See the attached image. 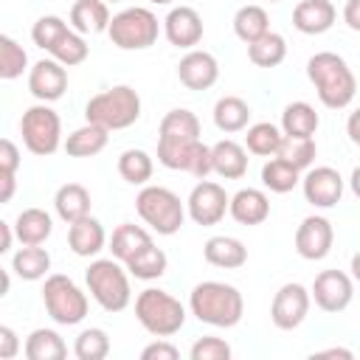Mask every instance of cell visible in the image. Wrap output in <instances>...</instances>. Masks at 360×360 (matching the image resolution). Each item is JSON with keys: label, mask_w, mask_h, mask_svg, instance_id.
Returning a JSON list of instances; mask_svg holds the SVG:
<instances>
[{"label": "cell", "mask_w": 360, "mask_h": 360, "mask_svg": "<svg viewBox=\"0 0 360 360\" xmlns=\"http://www.w3.org/2000/svg\"><path fill=\"white\" fill-rule=\"evenodd\" d=\"M307 76L315 84V93H318L321 104L329 107V110L349 107L354 93H357V79H354L352 68L346 65V59L340 53L321 51V53L309 56Z\"/></svg>", "instance_id": "6da1fadb"}, {"label": "cell", "mask_w": 360, "mask_h": 360, "mask_svg": "<svg viewBox=\"0 0 360 360\" xmlns=\"http://www.w3.org/2000/svg\"><path fill=\"white\" fill-rule=\"evenodd\" d=\"M188 309L200 323L231 329L245 315L242 292L225 281H200L188 295Z\"/></svg>", "instance_id": "7a4b0ae2"}, {"label": "cell", "mask_w": 360, "mask_h": 360, "mask_svg": "<svg viewBox=\"0 0 360 360\" xmlns=\"http://www.w3.org/2000/svg\"><path fill=\"white\" fill-rule=\"evenodd\" d=\"M84 118L90 124H98V127L110 129V132L127 129V127H132L141 118V96L129 84H115L110 90L96 93L87 101Z\"/></svg>", "instance_id": "3957f363"}, {"label": "cell", "mask_w": 360, "mask_h": 360, "mask_svg": "<svg viewBox=\"0 0 360 360\" xmlns=\"http://www.w3.org/2000/svg\"><path fill=\"white\" fill-rule=\"evenodd\" d=\"M135 318H138V323L149 335H155V338H172L186 323V307L174 295H169L166 290L146 287L135 298Z\"/></svg>", "instance_id": "277c9868"}, {"label": "cell", "mask_w": 360, "mask_h": 360, "mask_svg": "<svg viewBox=\"0 0 360 360\" xmlns=\"http://www.w3.org/2000/svg\"><path fill=\"white\" fill-rule=\"evenodd\" d=\"M84 281H87V292L107 312H121L132 301L129 276L118 264L115 256L112 259H96V262H90V267L84 273Z\"/></svg>", "instance_id": "5b68a950"}, {"label": "cell", "mask_w": 360, "mask_h": 360, "mask_svg": "<svg viewBox=\"0 0 360 360\" xmlns=\"http://www.w3.org/2000/svg\"><path fill=\"white\" fill-rule=\"evenodd\" d=\"M135 208H138V217L160 236L177 233L188 214L180 197L166 186H143L135 197Z\"/></svg>", "instance_id": "8992f818"}, {"label": "cell", "mask_w": 360, "mask_h": 360, "mask_svg": "<svg viewBox=\"0 0 360 360\" xmlns=\"http://www.w3.org/2000/svg\"><path fill=\"white\" fill-rule=\"evenodd\" d=\"M158 34H160V22L143 6H129L112 14L110 28H107V37L121 51H146L158 42Z\"/></svg>", "instance_id": "52a82bcc"}, {"label": "cell", "mask_w": 360, "mask_h": 360, "mask_svg": "<svg viewBox=\"0 0 360 360\" xmlns=\"http://www.w3.org/2000/svg\"><path fill=\"white\" fill-rule=\"evenodd\" d=\"M42 304L48 309V315L62 323V326H76L87 318V295L84 290L65 273H51L45 276V287H42Z\"/></svg>", "instance_id": "ba28073f"}, {"label": "cell", "mask_w": 360, "mask_h": 360, "mask_svg": "<svg viewBox=\"0 0 360 360\" xmlns=\"http://www.w3.org/2000/svg\"><path fill=\"white\" fill-rule=\"evenodd\" d=\"M20 135H22V143L31 155L51 158L62 146V121H59L56 110H51L42 101V104H34L22 112Z\"/></svg>", "instance_id": "9c48e42d"}, {"label": "cell", "mask_w": 360, "mask_h": 360, "mask_svg": "<svg viewBox=\"0 0 360 360\" xmlns=\"http://www.w3.org/2000/svg\"><path fill=\"white\" fill-rule=\"evenodd\" d=\"M309 304H312V292L304 284H298V281L281 284L278 292L273 295V304H270V321H273V326H278L284 332L298 329L307 321Z\"/></svg>", "instance_id": "30bf717a"}, {"label": "cell", "mask_w": 360, "mask_h": 360, "mask_svg": "<svg viewBox=\"0 0 360 360\" xmlns=\"http://www.w3.org/2000/svg\"><path fill=\"white\" fill-rule=\"evenodd\" d=\"M228 205H231V197L214 180H200L186 200V211L197 225H217L225 217Z\"/></svg>", "instance_id": "8fae6325"}, {"label": "cell", "mask_w": 360, "mask_h": 360, "mask_svg": "<svg viewBox=\"0 0 360 360\" xmlns=\"http://www.w3.org/2000/svg\"><path fill=\"white\" fill-rule=\"evenodd\" d=\"M332 242H335V228L326 217H304L298 231H295V250L301 259L307 262H321L329 256L332 250Z\"/></svg>", "instance_id": "7c38bea8"}, {"label": "cell", "mask_w": 360, "mask_h": 360, "mask_svg": "<svg viewBox=\"0 0 360 360\" xmlns=\"http://www.w3.org/2000/svg\"><path fill=\"white\" fill-rule=\"evenodd\" d=\"M309 292L323 312H343L354 298V284L343 270H323L315 276Z\"/></svg>", "instance_id": "4fadbf2b"}, {"label": "cell", "mask_w": 360, "mask_h": 360, "mask_svg": "<svg viewBox=\"0 0 360 360\" xmlns=\"http://www.w3.org/2000/svg\"><path fill=\"white\" fill-rule=\"evenodd\" d=\"M301 188L309 205L315 208H335L343 197V177L332 166H315L301 177Z\"/></svg>", "instance_id": "5bb4252c"}, {"label": "cell", "mask_w": 360, "mask_h": 360, "mask_svg": "<svg viewBox=\"0 0 360 360\" xmlns=\"http://www.w3.org/2000/svg\"><path fill=\"white\" fill-rule=\"evenodd\" d=\"M28 90L34 98L39 101H56L65 96L68 90V70L62 62H56L53 56L51 59H39L31 70H28Z\"/></svg>", "instance_id": "9a60e30c"}, {"label": "cell", "mask_w": 360, "mask_h": 360, "mask_svg": "<svg viewBox=\"0 0 360 360\" xmlns=\"http://www.w3.org/2000/svg\"><path fill=\"white\" fill-rule=\"evenodd\" d=\"M202 17L191 6H174L163 20V34L174 48L191 51L202 39Z\"/></svg>", "instance_id": "2e32d148"}, {"label": "cell", "mask_w": 360, "mask_h": 360, "mask_svg": "<svg viewBox=\"0 0 360 360\" xmlns=\"http://www.w3.org/2000/svg\"><path fill=\"white\" fill-rule=\"evenodd\" d=\"M177 79L183 87L188 90H208L217 84L219 79V65L217 56L208 51H197L191 48L180 62H177Z\"/></svg>", "instance_id": "e0dca14e"}, {"label": "cell", "mask_w": 360, "mask_h": 360, "mask_svg": "<svg viewBox=\"0 0 360 360\" xmlns=\"http://www.w3.org/2000/svg\"><path fill=\"white\" fill-rule=\"evenodd\" d=\"M335 20H338V11L329 0H301L292 8V25L309 37L326 34L335 25Z\"/></svg>", "instance_id": "ac0fdd59"}, {"label": "cell", "mask_w": 360, "mask_h": 360, "mask_svg": "<svg viewBox=\"0 0 360 360\" xmlns=\"http://www.w3.org/2000/svg\"><path fill=\"white\" fill-rule=\"evenodd\" d=\"M68 245H70V250L76 256H84V259L96 256L107 245L104 225L96 217H90V214L82 217V219H76V222H70V228H68Z\"/></svg>", "instance_id": "d6986e66"}, {"label": "cell", "mask_w": 360, "mask_h": 360, "mask_svg": "<svg viewBox=\"0 0 360 360\" xmlns=\"http://www.w3.org/2000/svg\"><path fill=\"white\" fill-rule=\"evenodd\" d=\"M228 214L239 222V225H262L270 217V200L262 188H239L231 197Z\"/></svg>", "instance_id": "ffe728a7"}, {"label": "cell", "mask_w": 360, "mask_h": 360, "mask_svg": "<svg viewBox=\"0 0 360 360\" xmlns=\"http://www.w3.org/2000/svg\"><path fill=\"white\" fill-rule=\"evenodd\" d=\"M158 141H163V143H191V141H200V118L191 110H183V107L169 110L160 118Z\"/></svg>", "instance_id": "44dd1931"}, {"label": "cell", "mask_w": 360, "mask_h": 360, "mask_svg": "<svg viewBox=\"0 0 360 360\" xmlns=\"http://www.w3.org/2000/svg\"><path fill=\"white\" fill-rule=\"evenodd\" d=\"M211 158H214V172L225 180H239L248 172V149L231 138L217 141L211 146Z\"/></svg>", "instance_id": "7402d4cb"}, {"label": "cell", "mask_w": 360, "mask_h": 360, "mask_svg": "<svg viewBox=\"0 0 360 360\" xmlns=\"http://www.w3.org/2000/svg\"><path fill=\"white\" fill-rule=\"evenodd\" d=\"M202 256L208 264L222 267V270H236L248 262V248L236 236H211L202 245Z\"/></svg>", "instance_id": "603a6c76"}, {"label": "cell", "mask_w": 360, "mask_h": 360, "mask_svg": "<svg viewBox=\"0 0 360 360\" xmlns=\"http://www.w3.org/2000/svg\"><path fill=\"white\" fill-rule=\"evenodd\" d=\"M107 0H76L70 8V25L79 34H101L110 28Z\"/></svg>", "instance_id": "cb8c5ba5"}, {"label": "cell", "mask_w": 360, "mask_h": 360, "mask_svg": "<svg viewBox=\"0 0 360 360\" xmlns=\"http://www.w3.org/2000/svg\"><path fill=\"white\" fill-rule=\"evenodd\" d=\"M90 205H93L90 202V191L82 183H65L53 194V208H56L59 219H65L68 225L76 222V219H82V217H87L90 214Z\"/></svg>", "instance_id": "d4e9b609"}, {"label": "cell", "mask_w": 360, "mask_h": 360, "mask_svg": "<svg viewBox=\"0 0 360 360\" xmlns=\"http://www.w3.org/2000/svg\"><path fill=\"white\" fill-rule=\"evenodd\" d=\"M152 245V233L146 231V228H141V225H135V222H121L115 231H112V236H110V250H112V256L118 259V262H129L135 253H141L143 248H149Z\"/></svg>", "instance_id": "484cf974"}, {"label": "cell", "mask_w": 360, "mask_h": 360, "mask_svg": "<svg viewBox=\"0 0 360 360\" xmlns=\"http://www.w3.org/2000/svg\"><path fill=\"white\" fill-rule=\"evenodd\" d=\"M107 141H110V129H104V127H98V124H84V127H79V129H73L68 138H65V152L70 155V158H93V155H98L104 146H107Z\"/></svg>", "instance_id": "4316f807"}, {"label": "cell", "mask_w": 360, "mask_h": 360, "mask_svg": "<svg viewBox=\"0 0 360 360\" xmlns=\"http://www.w3.org/2000/svg\"><path fill=\"white\" fill-rule=\"evenodd\" d=\"M53 231V219L42 208H25L14 219V233L20 245H42Z\"/></svg>", "instance_id": "83f0119b"}, {"label": "cell", "mask_w": 360, "mask_h": 360, "mask_svg": "<svg viewBox=\"0 0 360 360\" xmlns=\"http://www.w3.org/2000/svg\"><path fill=\"white\" fill-rule=\"evenodd\" d=\"M11 270L22 278V281H39L48 276L51 270V253L39 245H22L14 256H11Z\"/></svg>", "instance_id": "f1b7e54d"}, {"label": "cell", "mask_w": 360, "mask_h": 360, "mask_svg": "<svg viewBox=\"0 0 360 360\" xmlns=\"http://www.w3.org/2000/svg\"><path fill=\"white\" fill-rule=\"evenodd\" d=\"M250 121V107L239 96H222L214 104V124L219 132H242L248 129Z\"/></svg>", "instance_id": "f546056e"}, {"label": "cell", "mask_w": 360, "mask_h": 360, "mask_svg": "<svg viewBox=\"0 0 360 360\" xmlns=\"http://www.w3.org/2000/svg\"><path fill=\"white\" fill-rule=\"evenodd\" d=\"M318 124H321V118H318L315 107L307 104V101H292V104H287L284 112H281V132H284V135L312 138L315 129H318Z\"/></svg>", "instance_id": "4dcf8cb0"}, {"label": "cell", "mask_w": 360, "mask_h": 360, "mask_svg": "<svg viewBox=\"0 0 360 360\" xmlns=\"http://www.w3.org/2000/svg\"><path fill=\"white\" fill-rule=\"evenodd\" d=\"M22 349H25V357L28 360H62V357H68V346L59 338V332L45 329V326L34 329L25 338V346Z\"/></svg>", "instance_id": "1f68e13d"}, {"label": "cell", "mask_w": 360, "mask_h": 360, "mask_svg": "<svg viewBox=\"0 0 360 360\" xmlns=\"http://www.w3.org/2000/svg\"><path fill=\"white\" fill-rule=\"evenodd\" d=\"M270 31V17L262 6H242L236 14H233V34L242 39V42H256L259 37H264Z\"/></svg>", "instance_id": "d6a6232c"}, {"label": "cell", "mask_w": 360, "mask_h": 360, "mask_svg": "<svg viewBox=\"0 0 360 360\" xmlns=\"http://www.w3.org/2000/svg\"><path fill=\"white\" fill-rule=\"evenodd\" d=\"M284 56H287V39L276 31H267L264 37L248 45V59L256 68H276L284 62Z\"/></svg>", "instance_id": "836d02e7"}, {"label": "cell", "mask_w": 360, "mask_h": 360, "mask_svg": "<svg viewBox=\"0 0 360 360\" xmlns=\"http://www.w3.org/2000/svg\"><path fill=\"white\" fill-rule=\"evenodd\" d=\"M284 141V132L270 124V121H259L253 127H248V135H245V149L259 155V158H276L278 155V146Z\"/></svg>", "instance_id": "e575fe53"}, {"label": "cell", "mask_w": 360, "mask_h": 360, "mask_svg": "<svg viewBox=\"0 0 360 360\" xmlns=\"http://www.w3.org/2000/svg\"><path fill=\"white\" fill-rule=\"evenodd\" d=\"M262 183L273 194H287L301 183V172L295 166H290L287 160H281V158H270L262 166Z\"/></svg>", "instance_id": "d590c367"}, {"label": "cell", "mask_w": 360, "mask_h": 360, "mask_svg": "<svg viewBox=\"0 0 360 360\" xmlns=\"http://www.w3.org/2000/svg\"><path fill=\"white\" fill-rule=\"evenodd\" d=\"M155 172V163L149 158V152L143 149H124L118 158V174L129 183V186H146L149 177Z\"/></svg>", "instance_id": "8d00e7d4"}, {"label": "cell", "mask_w": 360, "mask_h": 360, "mask_svg": "<svg viewBox=\"0 0 360 360\" xmlns=\"http://www.w3.org/2000/svg\"><path fill=\"white\" fill-rule=\"evenodd\" d=\"M169 267V259L160 248H155V242L149 248H143L141 253H135L129 262H127V270L129 276L141 278V281H152V278H160Z\"/></svg>", "instance_id": "74e56055"}, {"label": "cell", "mask_w": 360, "mask_h": 360, "mask_svg": "<svg viewBox=\"0 0 360 360\" xmlns=\"http://www.w3.org/2000/svg\"><path fill=\"white\" fill-rule=\"evenodd\" d=\"M56 62H62L65 68H73V65H82L87 56H90V45H87V39H84V34H79V31H65L62 37H59V42L48 51Z\"/></svg>", "instance_id": "f35d334b"}, {"label": "cell", "mask_w": 360, "mask_h": 360, "mask_svg": "<svg viewBox=\"0 0 360 360\" xmlns=\"http://www.w3.org/2000/svg\"><path fill=\"white\" fill-rule=\"evenodd\" d=\"M315 155H318V146H315V141H312V138L284 135V141H281V146H278V155H276V158H281V160H287L290 166H295L298 172H304V169H309V166H312Z\"/></svg>", "instance_id": "ab89813d"}, {"label": "cell", "mask_w": 360, "mask_h": 360, "mask_svg": "<svg viewBox=\"0 0 360 360\" xmlns=\"http://www.w3.org/2000/svg\"><path fill=\"white\" fill-rule=\"evenodd\" d=\"M73 354L79 360H104L110 354V335L101 326L82 329L73 343Z\"/></svg>", "instance_id": "60d3db41"}, {"label": "cell", "mask_w": 360, "mask_h": 360, "mask_svg": "<svg viewBox=\"0 0 360 360\" xmlns=\"http://www.w3.org/2000/svg\"><path fill=\"white\" fill-rule=\"evenodd\" d=\"M25 65H28L25 48H22L17 39H11V37L3 34V37H0V79L11 82V79L22 76Z\"/></svg>", "instance_id": "b9f144b4"}, {"label": "cell", "mask_w": 360, "mask_h": 360, "mask_svg": "<svg viewBox=\"0 0 360 360\" xmlns=\"http://www.w3.org/2000/svg\"><path fill=\"white\" fill-rule=\"evenodd\" d=\"M65 31H70V28H68V22H65L62 17H56V14H45V17H39V20L34 22V28H31V39H34L37 48L51 51V48L59 42V37H62Z\"/></svg>", "instance_id": "7bdbcfd3"}, {"label": "cell", "mask_w": 360, "mask_h": 360, "mask_svg": "<svg viewBox=\"0 0 360 360\" xmlns=\"http://www.w3.org/2000/svg\"><path fill=\"white\" fill-rule=\"evenodd\" d=\"M233 352L222 338H197L188 357L191 360H228Z\"/></svg>", "instance_id": "ee69618b"}, {"label": "cell", "mask_w": 360, "mask_h": 360, "mask_svg": "<svg viewBox=\"0 0 360 360\" xmlns=\"http://www.w3.org/2000/svg\"><path fill=\"white\" fill-rule=\"evenodd\" d=\"M20 169V149L14 141L3 138L0 141V174H17Z\"/></svg>", "instance_id": "f6af8a7d"}, {"label": "cell", "mask_w": 360, "mask_h": 360, "mask_svg": "<svg viewBox=\"0 0 360 360\" xmlns=\"http://www.w3.org/2000/svg\"><path fill=\"white\" fill-rule=\"evenodd\" d=\"M141 357H143V360H177V357H180V352H177V346H172L166 338H158L155 343L143 346Z\"/></svg>", "instance_id": "bcb514c9"}, {"label": "cell", "mask_w": 360, "mask_h": 360, "mask_svg": "<svg viewBox=\"0 0 360 360\" xmlns=\"http://www.w3.org/2000/svg\"><path fill=\"white\" fill-rule=\"evenodd\" d=\"M20 352V338L11 326H0V360H11Z\"/></svg>", "instance_id": "7dc6e473"}, {"label": "cell", "mask_w": 360, "mask_h": 360, "mask_svg": "<svg viewBox=\"0 0 360 360\" xmlns=\"http://www.w3.org/2000/svg\"><path fill=\"white\" fill-rule=\"evenodd\" d=\"M343 22L352 31H360V0H346V6H343Z\"/></svg>", "instance_id": "c3c4849f"}, {"label": "cell", "mask_w": 360, "mask_h": 360, "mask_svg": "<svg viewBox=\"0 0 360 360\" xmlns=\"http://www.w3.org/2000/svg\"><path fill=\"white\" fill-rule=\"evenodd\" d=\"M346 132H349L352 143H357V146H360V107L349 115V121H346Z\"/></svg>", "instance_id": "681fc988"}, {"label": "cell", "mask_w": 360, "mask_h": 360, "mask_svg": "<svg viewBox=\"0 0 360 360\" xmlns=\"http://www.w3.org/2000/svg\"><path fill=\"white\" fill-rule=\"evenodd\" d=\"M312 357H343V360H352L354 354L349 349H343V346H329V349H318Z\"/></svg>", "instance_id": "f907efd6"}, {"label": "cell", "mask_w": 360, "mask_h": 360, "mask_svg": "<svg viewBox=\"0 0 360 360\" xmlns=\"http://www.w3.org/2000/svg\"><path fill=\"white\" fill-rule=\"evenodd\" d=\"M0 236H3V242H0V253H8V250H11V239L17 236V233H14V225L0 222Z\"/></svg>", "instance_id": "816d5d0a"}, {"label": "cell", "mask_w": 360, "mask_h": 360, "mask_svg": "<svg viewBox=\"0 0 360 360\" xmlns=\"http://www.w3.org/2000/svg\"><path fill=\"white\" fill-rule=\"evenodd\" d=\"M349 186H352V194L360 200V166L352 172V177H349Z\"/></svg>", "instance_id": "f5cc1de1"}, {"label": "cell", "mask_w": 360, "mask_h": 360, "mask_svg": "<svg viewBox=\"0 0 360 360\" xmlns=\"http://www.w3.org/2000/svg\"><path fill=\"white\" fill-rule=\"evenodd\" d=\"M349 270H352V278L360 284V250L352 256V264H349Z\"/></svg>", "instance_id": "db71d44e"}, {"label": "cell", "mask_w": 360, "mask_h": 360, "mask_svg": "<svg viewBox=\"0 0 360 360\" xmlns=\"http://www.w3.org/2000/svg\"><path fill=\"white\" fill-rule=\"evenodd\" d=\"M149 3H155V6H169V3H174V0H149Z\"/></svg>", "instance_id": "11a10c76"}, {"label": "cell", "mask_w": 360, "mask_h": 360, "mask_svg": "<svg viewBox=\"0 0 360 360\" xmlns=\"http://www.w3.org/2000/svg\"><path fill=\"white\" fill-rule=\"evenodd\" d=\"M107 3H121V0H107Z\"/></svg>", "instance_id": "9f6ffc18"}, {"label": "cell", "mask_w": 360, "mask_h": 360, "mask_svg": "<svg viewBox=\"0 0 360 360\" xmlns=\"http://www.w3.org/2000/svg\"><path fill=\"white\" fill-rule=\"evenodd\" d=\"M267 3H278V0H267Z\"/></svg>", "instance_id": "6f0895ef"}]
</instances>
